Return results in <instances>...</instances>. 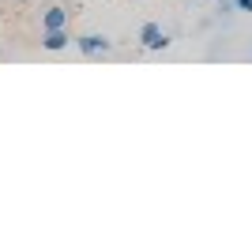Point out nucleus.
Instances as JSON below:
<instances>
[{"label":"nucleus","mask_w":252,"mask_h":252,"mask_svg":"<svg viewBox=\"0 0 252 252\" xmlns=\"http://www.w3.org/2000/svg\"><path fill=\"white\" fill-rule=\"evenodd\" d=\"M233 8L237 11H252V0H233Z\"/></svg>","instance_id":"nucleus-5"},{"label":"nucleus","mask_w":252,"mask_h":252,"mask_svg":"<svg viewBox=\"0 0 252 252\" xmlns=\"http://www.w3.org/2000/svg\"><path fill=\"white\" fill-rule=\"evenodd\" d=\"M19 4H27V0H19Z\"/></svg>","instance_id":"nucleus-6"},{"label":"nucleus","mask_w":252,"mask_h":252,"mask_svg":"<svg viewBox=\"0 0 252 252\" xmlns=\"http://www.w3.org/2000/svg\"><path fill=\"white\" fill-rule=\"evenodd\" d=\"M64 27H68V11H64V8H45L42 31H64Z\"/></svg>","instance_id":"nucleus-4"},{"label":"nucleus","mask_w":252,"mask_h":252,"mask_svg":"<svg viewBox=\"0 0 252 252\" xmlns=\"http://www.w3.org/2000/svg\"><path fill=\"white\" fill-rule=\"evenodd\" d=\"M136 38H139V49H147V53H166L169 42H173L169 31H162V23H143Z\"/></svg>","instance_id":"nucleus-1"},{"label":"nucleus","mask_w":252,"mask_h":252,"mask_svg":"<svg viewBox=\"0 0 252 252\" xmlns=\"http://www.w3.org/2000/svg\"><path fill=\"white\" fill-rule=\"evenodd\" d=\"M72 45V34H68V27L64 31H42V49L45 53H61Z\"/></svg>","instance_id":"nucleus-3"},{"label":"nucleus","mask_w":252,"mask_h":252,"mask_svg":"<svg viewBox=\"0 0 252 252\" xmlns=\"http://www.w3.org/2000/svg\"><path fill=\"white\" fill-rule=\"evenodd\" d=\"M75 49L83 53V57H105V53L113 49V42L105 34H83V38H75Z\"/></svg>","instance_id":"nucleus-2"}]
</instances>
